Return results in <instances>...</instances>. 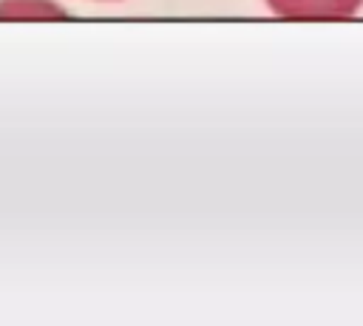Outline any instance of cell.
<instances>
[{"label":"cell","mask_w":363,"mask_h":326,"mask_svg":"<svg viewBox=\"0 0 363 326\" xmlns=\"http://www.w3.org/2000/svg\"><path fill=\"white\" fill-rule=\"evenodd\" d=\"M267 6L289 20H340L352 17L363 0H267Z\"/></svg>","instance_id":"6da1fadb"}]
</instances>
